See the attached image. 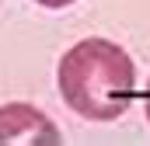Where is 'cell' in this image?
Wrapping results in <instances>:
<instances>
[{"label":"cell","mask_w":150,"mask_h":146,"mask_svg":"<svg viewBox=\"0 0 150 146\" xmlns=\"http://www.w3.org/2000/svg\"><path fill=\"white\" fill-rule=\"evenodd\" d=\"M56 84L70 111H77L80 118L115 122L133 105L136 70L122 45L108 38H84L63 52Z\"/></svg>","instance_id":"cell-1"},{"label":"cell","mask_w":150,"mask_h":146,"mask_svg":"<svg viewBox=\"0 0 150 146\" xmlns=\"http://www.w3.org/2000/svg\"><path fill=\"white\" fill-rule=\"evenodd\" d=\"M56 122L35 105L7 101L0 105V146H59Z\"/></svg>","instance_id":"cell-2"},{"label":"cell","mask_w":150,"mask_h":146,"mask_svg":"<svg viewBox=\"0 0 150 146\" xmlns=\"http://www.w3.org/2000/svg\"><path fill=\"white\" fill-rule=\"evenodd\" d=\"M38 7H49V11H63V7H70L74 0H35Z\"/></svg>","instance_id":"cell-3"},{"label":"cell","mask_w":150,"mask_h":146,"mask_svg":"<svg viewBox=\"0 0 150 146\" xmlns=\"http://www.w3.org/2000/svg\"><path fill=\"white\" fill-rule=\"evenodd\" d=\"M143 111H147V122H150V84H147V91H143Z\"/></svg>","instance_id":"cell-4"}]
</instances>
